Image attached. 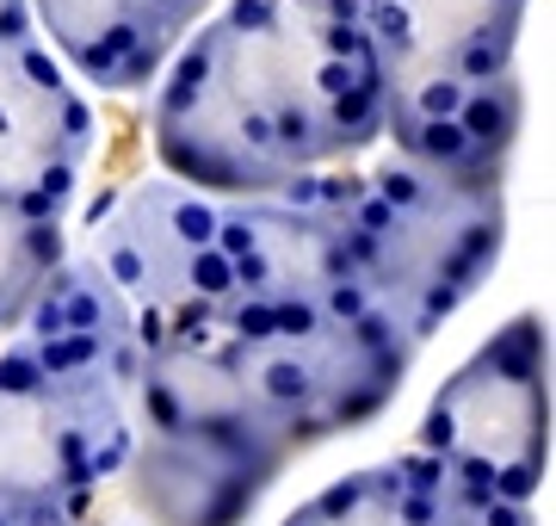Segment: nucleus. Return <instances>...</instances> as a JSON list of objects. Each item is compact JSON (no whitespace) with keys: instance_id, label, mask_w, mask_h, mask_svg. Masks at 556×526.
I'll list each match as a JSON object with an SVG mask.
<instances>
[{"instance_id":"f257e3e1","label":"nucleus","mask_w":556,"mask_h":526,"mask_svg":"<svg viewBox=\"0 0 556 526\" xmlns=\"http://www.w3.org/2000/svg\"><path fill=\"white\" fill-rule=\"evenodd\" d=\"M62 266V229L56 217H20L13 204H0V323H20L38 285Z\"/></svg>"},{"instance_id":"f03ea898","label":"nucleus","mask_w":556,"mask_h":526,"mask_svg":"<svg viewBox=\"0 0 556 526\" xmlns=\"http://www.w3.org/2000/svg\"><path fill=\"white\" fill-rule=\"evenodd\" d=\"M457 130L477 142V149H507V137L519 130V87L514 75H501L489 87H470L457 105Z\"/></svg>"}]
</instances>
